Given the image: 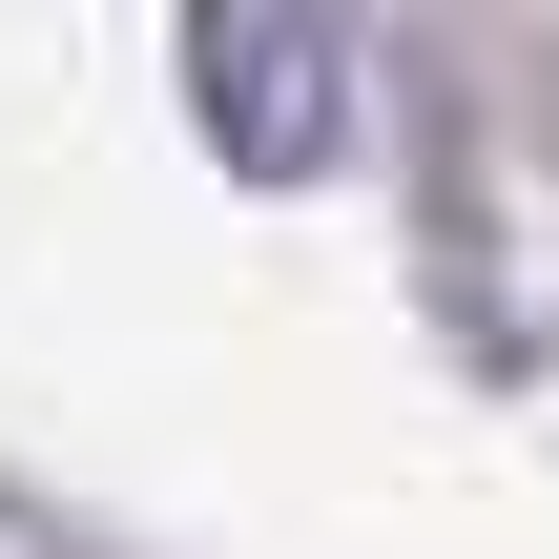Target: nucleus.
<instances>
[{
    "label": "nucleus",
    "mask_w": 559,
    "mask_h": 559,
    "mask_svg": "<svg viewBox=\"0 0 559 559\" xmlns=\"http://www.w3.org/2000/svg\"><path fill=\"white\" fill-rule=\"evenodd\" d=\"M207 145L228 166H311L332 104H353V0H207Z\"/></svg>",
    "instance_id": "1"
}]
</instances>
